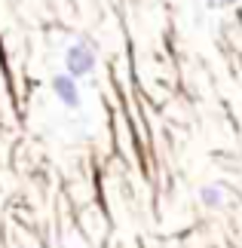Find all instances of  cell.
Instances as JSON below:
<instances>
[{"mask_svg":"<svg viewBox=\"0 0 242 248\" xmlns=\"http://www.w3.org/2000/svg\"><path fill=\"white\" fill-rule=\"evenodd\" d=\"M98 46L89 37H77V40L65 49V74H71L74 80H83L95 74V64H98Z\"/></svg>","mask_w":242,"mask_h":248,"instance_id":"1","label":"cell"},{"mask_svg":"<svg viewBox=\"0 0 242 248\" xmlns=\"http://www.w3.org/2000/svg\"><path fill=\"white\" fill-rule=\"evenodd\" d=\"M49 89H52V95L59 98V104L62 108H67V110H77L83 104V89H80V80H74L71 74H55V77L49 80Z\"/></svg>","mask_w":242,"mask_h":248,"instance_id":"2","label":"cell"},{"mask_svg":"<svg viewBox=\"0 0 242 248\" xmlns=\"http://www.w3.org/2000/svg\"><path fill=\"white\" fill-rule=\"evenodd\" d=\"M230 187L227 181H215V184H206L199 190V202L206 205V208H224L227 205V193H230Z\"/></svg>","mask_w":242,"mask_h":248,"instance_id":"3","label":"cell"},{"mask_svg":"<svg viewBox=\"0 0 242 248\" xmlns=\"http://www.w3.org/2000/svg\"><path fill=\"white\" fill-rule=\"evenodd\" d=\"M206 3V9H215V13H221V9H230V6H239L242 0H202Z\"/></svg>","mask_w":242,"mask_h":248,"instance_id":"4","label":"cell"}]
</instances>
